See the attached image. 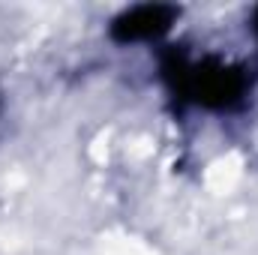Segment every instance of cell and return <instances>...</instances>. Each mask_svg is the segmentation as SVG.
Returning <instances> with one entry per match:
<instances>
[{
    "label": "cell",
    "mask_w": 258,
    "mask_h": 255,
    "mask_svg": "<svg viewBox=\"0 0 258 255\" xmlns=\"http://www.w3.org/2000/svg\"><path fill=\"white\" fill-rule=\"evenodd\" d=\"M174 93L201 108H231L246 93V75L222 60H183L165 66Z\"/></svg>",
    "instance_id": "6da1fadb"
},
{
    "label": "cell",
    "mask_w": 258,
    "mask_h": 255,
    "mask_svg": "<svg viewBox=\"0 0 258 255\" xmlns=\"http://www.w3.org/2000/svg\"><path fill=\"white\" fill-rule=\"evenodd\" d=\"M177 9L174 6H159V3H144V6H132L126 12H120L111 24V36L117 42H147L162 36L171 21H174Z\"/></svg>",
    "instance_id": "7a4b0ae2"
},
{
    "label": "cell",
    "mask_w": 258,
    "mask_h": 255,
    "mask_svg": "<svg viewBox=\"0 0 258 255\" xmlns=\"http://www.w3.org/2000/svg\"><path fill=\"white\" fill-rule=\"evenodd\" d=\"M252 30L258 33V9H255V18H252Z\"/></svg>",
    "instance_id": "3957f363"
}]
</instances>
